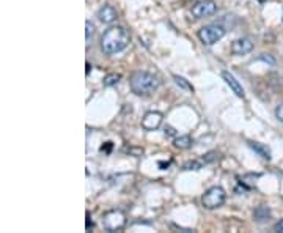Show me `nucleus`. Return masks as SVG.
<instances>
[{"label": "nucleus", "instance_id": "1", "mask_svg": "<svg viewBox=\"0 0 283 233\" xmlns=\"http://www.w3.org/2000/svg\"><path fill=\"white\" fill-rule=\"evenodd\" d=\"M129 43H130V35L122 26H114L110 28H107L101 36V49L107 56H114L124 50Z\"/></svg>", "mask_w": 283, "mask_h": 233}, {"label": "nucleus", "instance_id": "2", "mask_svg": "<svg viewBox=\"0 0 283 233\" xmlns=\"http://www.w3.org/2000/svg\"><path fill=\"white\" fill-rule=\"evenodd\" d=\"M160 86V80L153 72L148 71H137L130 78V90L138 96H148L153 92H156Z\"/></svg>", "mask_w": 283, "mask_h": 233}, {"label": "nucleus", "instance_id": "3", "mask_svg": "<svg viewBox=\"0 0 283 233\" xmlns=\"http://www.w3.org/2000/svg\"><path fill=\"white\" fill-rule=\"evenodd\" d=\"M225 36V28L219 24H210L198 30V40L204 46H212Z\"/></svg>", "mask_w": 283, "mask_h": 233}, {"label": "nucleus", "instance_id": "4", "mask_svg": "<svg viewBox=\"0 0 283 233\" xmlns=\"http://www.w3.org/2000/svg\"><path fill=\"white\" fill-rule=\"evenodd\" d=\"M126 214L122 210H110L102 216V227L107 232H120L126 226Z\"/></svg>", "mask_w": 283, "mask_h": 233}, {"label": "nucleus", "instance_id": "5", "mask_svg": "<svg viewBox=\"0 0 283 233\" xmlns=\"http://www.w3.org/2000/svg\"><path fill=\"white\" fill-rule=\"evenodd\" d=\"M225 198H226L225 190L220 186H212L203 194L202 204L206 210H216L225 204Z\"/></svg>", "mask_w": 283, "mask_h": 233}, {"label": "nucleus", "instance_id": "6", "mask_svg": "<svg viewBox=\"0 0 283 233\" xmlns=\"http://www.w3.org/2000/svg\"><path fill=\"white\" fill-rule=\"evenodd\" d=\"M216 12H217V5L214 0H200V2H197L192 6V16L197 19L210 18L216 14Z\"/></svg>", "mask_w": 283, "mask_h": 233}, {"label": "nucleus", "instance_id": "7", "mask_svg": "<svg viewBox=\"0 0 283 233\" xmlns=\"http://www.w3.org/2000/svg\"><path fill=\"white\" fill-rule=\"evenodd\" d=\"M162 120H164V116H162L160 112H154V110L148 112L145 114L144 118H142V128L146 131H154L162 124Z\"/></svg>", "mask_w": 283, "mask_h": 233}, {"label": "nucleus", "instance_id": "8", "mask_svg": "<svg viewBox=\"0 0 283 233\" xmlns=\"http://www.w3.org/2000/svg\"><path fill=\"white\" fill-rule=\"evenodd\" d=\"M254 43L250 38H238L232 43V52L234 56H246L248 52H252Z\"/></svg>", "mask_w": 283, "mask_h": 233}, {"label": "nucleus", "instance_id": "9", "mask_svg": "<svg viewBox=\"0 0 283 233\" xmlns=\"http://www.w3.org/2000/svg\"><path fill=\"white\" fill-rule=\"evenodd\" d=\"M222 78L226 82V86L233 90V93L236 94L238 98H244L246 96V92H244V88L241 86V82H239L230 71H222Z\"/></svg>", "mask_w": 283, "mask_h": 233}, {"label": "nucleus", "instance_id": "10", "mask_svg": "<svg viewBox=\"0 0 283 233\" xmlns=\"http://www.w3.org/2000/svg\"><path fill=\"white\" fill-rule=\"evenodd\" d=\"M116 18H118V13L112 5H102L100 8V12H98V19H100L102 24H112L116 20Z\"/></svg>", "mask_w": 283, "mask_h": 233}, {"label": "nucleus", "instance_id": "11", "mask_svg": "<svg viewBox=\"0 0 283 233\" xmlns=\"http://www.w3.org/2000/svg\"><path fill=\"white\" fill-rule=\"evenodd\" d=\"M248 146L252 148V150H254L258 156H261V158H263V160H266V161H269L270 158H272L270 148H269L268 145H264V144H261V142H248Z\"/></svg>", "mask_w": 283, "mask_h": 233}, {"label": "nucleus", "instance_id": "12", "mask_svg": "<svg viewBox=\"0 0 283 233\" xmlns=\"http://www.w3.org/2000/svg\"><path fill=\"white\" fill-rule=\"evenodd\" d=\"M270 219V210L269 206L266 205H260L258 208H255L254 211V220L255 222H260V224H263V222L269 220Z\"/></svg>", "mask_w": 283, "mask_h": 233}, {"label": "nucleus", "instance_id": "13", "mask_svg": "<svg viewBox=\"0 0 283 233\" xmlns=\"http://www.w3.org/2000/svg\"><path fill=\"white\" fill-rule=\"evenodd\" d=\"M194 144L192 137L190 136H180V137H175V140H173V145H175L178 150H188Z\"/></svg>", "mask_w": 283, "mask_h": 233}, {"label": "nucleus", "instance_id": "14", "mask_svg": "<svg viewBox=\"0 0 283 233\" xmlns=\"http://www.w3.org/2000/svg\"><path fill=\"white\" fill-rule=\"evenodd\" d=\"M120 80H122V74L110 72V74H107V76L104 78V87H114V86H116Z\"/></svg>", "mask_w": 283, "mask_h": 233}, {"label": "nucleus", "instance_id": "15", "mask_svg": "<svg viewBox=\"0 0 283 233\" xmlns=\"http://www.w3.org/2000/svg\"><path fill=\"white\" fill-rule=\"evenodd\" d=\"M173 80H175V84L178 87H181L182 90H188V92H194V86L192 84H189L184 78L178 76V74H173Z\"/></svg>", "mask_w": 283, "mask_h": 233}, {"label": "nucleus", "instance_id": "16", "mask_svg": "<svg viewBox=\"0 0 283 233\" xmlns=\"http://www.w3.org/2000/svg\"><path fill=\"white\" fill-rule=\"evenodd\" d=\"M93 32H94V26L92 24V20H85V40H86V44H90Z\"/></svg>", "mask_w": 283, "mask_h": 233}, {"label": "nucleus", "instance_id": "17", "mask_svg": "<svg viewBox=\"0 0 283 233\" xmlns=\"http://www.w3.org/2000/svg\"><path fill=\"white\" fill-rule=\"evenodd\" d=\"M203 161H188L186 164L182 166L184 170H200V168L203 167Z\"/></svg>", "mask_w": 283, "mask_h": 233}, {"label": "nucleus", "instance_id": "18", "mask_svg": "<svg viewBox=\"0 0 283 233\" xmlns=\"http://www.w3.org/2000/svg\"><path fill=\"white\" fill-rule=\"evenodd\" d=\"M219 160V153L217 152H210V153H206L204 156H203V162L204 164H210V162H214V161H217Z\"/></svg>", "mask_w": 283, "mask_h": 233}, {"label": "nucleus", "instance_id": "19", "mask_svg": "<svg viewBox=\"0 0 283 233\" xmlns=\"http://www.w3.org/2000/svg\"><path fill=\"white\" fill-rule=\"evenodd\" d=\"M258 60H263L266 63H269V65H276V58H272L269 54H263V56H260Z\"/></svg>", "mask_w": 283, "mask_h": 233}, {"label": "nucleus", "instance_id": "20", "mask_svg": "<svg viewBox=\"0 0 283 233\" xmlns=\"http://www.w3.org/2000/svg\"><path fill=\"white\" fill-rule=\"evenodd\" d=\"M276 116H277V118L283 123V102H280V104L277 106V109H276Z\"/></svg>", "mask_w": 283, "mask_h": 233}, {"label": "nucleus", "instance_id": "21", "mask_svg": "<svg viewBox=\"0 0 283 233\" xmlns=\"http://www.w3.org/2000/svg\"><path fill=\"white\" fill-rule=\"evenodd\" d=\"M164 134H166V136H168V137H175V136H176L175 130H173L172 126H166V130H164Z\"/></svg>", "mask_w": 283, "mask_h": 233}, {"label": "nucleus", "instance_id": "22", "mask_svg": "<svg viewBox=\"0 0 283 233\" xmlns=\"http://www.w3.org/2000/svg\"><path fill=\"white\" fill-rule=\"evenodd\" d=\"M112 142H106V145H102L101 146V152H106V153H110V150H112Z\"/></svg>", "mask_w": 283, "mask_h": 233}, {"label": "nucleus", "instance_id": "23", "mask_svg": "<svg viewBox=\"0 0 283 233\" xmlns=\"http://www.w3.org/2000/svg\"><path fill=\"white\" fill-rule=\"evenodd\" d=\"M274 230H276V232H282V233H283V219H280V220L277 222V224L274 226Z\"/></svg>", "mask_w": 283, "mask_h": 233}, {"label": "nucleus", "instance_id": "24", "mask_svg": "<svg viewBox=\"0 0 283 233\" xmlns=\"http://www.w3.org/2000/svg\"><path fill=\"white\" fill-rule=\"evenodd\" d=\"M90 228H93V222H90V218L86 214V230H90Z\"/></svg>", "mask_w": 283, "mask_h": 233}, {"label": "nucleus", "instance_id": "25", "mask_svg": "<svg viewBox=\"0 0 283 233\" xmlns=\"http://www.w3.org/2000/svg\"><path fill=\"white\" fill-rule=\"evenodd\" d=\"M168 166H170V162H164V161H160V162H159V167L162 168V170H166V168H167Z\"/></svg>", "mask_w": 283, "mask_h": 233}, {"label": "nucleus", "instance_id": "26", "mask_svg": "<svg viewBox=\"0 0 283 233\" xmlns=\"http://www.w3.org/2000/svg\"><path fill=\"white\" fill-rule=\"evenodd\" d=\"M260 2H264V0H260Z\"/></svg>", "mask_w": 283, "mask_h": 233}]
</instances>
